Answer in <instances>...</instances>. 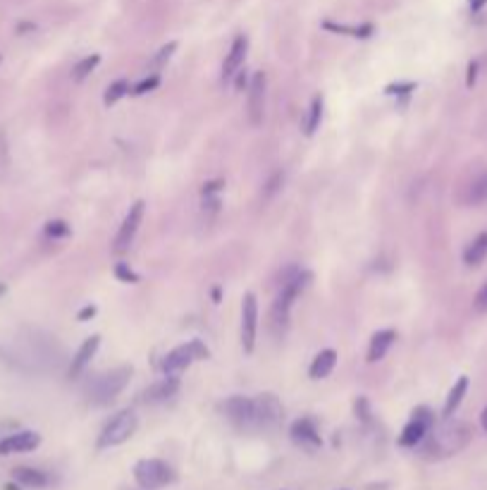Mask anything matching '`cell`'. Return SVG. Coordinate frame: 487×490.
Listing matches in <instances>:
<instances>
[{"label": "cell", "mask_w": 487, "mask_h": 490, "mask_svg": "<svg viewBox=\"0 0 487 490\" xmlns=\"http://www.w3.org/2000/svg\"><path fill=\"white\" fill-rule=\"evenodd\" d=\"M46 235L58 239V237H67L70 235V225H67L65 220H50L46 222Z\"/></svg>", "instance_id": "obj_28"}, {"label": "cell", "mask_w": 487, "mask_h": 490, "mask_svg": "<svg viewBox=\"0 0 487 490\" xmlns=\"http://www.w3.org/2000/svg\"><path fill=\"white\" fill-rule=\"evenodd\" d=\"M311 280V273L296 268L292 266L287 273H284L282 282H279V292L275 297V304H272V311H270V319H272V326H287L289 321V311H292V304L296 302L301 292L306 289Z\"/></svg>", "instance_id": "obj_2"}, {"label": "cell", "mask_w": 487, "mask_h": 490, "mask_svg": "<svg viewBox=\"0 0 487 490\" xmlns=\"http://www.w3.org/2000/svg\"><path fill=\"white\" fill-rule=\"evenodd\" d=\"M134 478H137V483L141 488L158 490V488H165V486H170V483H175L177 473L162 459H141L134 466Z\"/></svg>", "instance_id": "obj_4"}, {"label": "cell", "mask_w": 487, "mask_h": 490, "mask_svg": "<svg viewBox=\"0 0 487 490\" xmlns=\"http://www.w3.org/2000/svg\"><path fill=\"white\" fill-rule=\"evenodd\" d=\"M137 414L130 409L120 411V414H115L113 419L103 426V431H100L98 436V447L100 450H108V447H117V445H122L125 440H130L134 433H137Z\"/></svg>", "instance_id": "obj_5"}, {"label": "cell", "mask_w": 487, "mask_h": 490, "mask_svg": "<svg viewBox=\"0 0 487 490\" xmlns=\"http://www.w3.org/2000/svg\"><path fill=\"white\" fill-rule=\"evenodd\" d=\"M141 220H144V201H137L130 208V213L125 215V220H122L120 232H117V239H115V252H125V249L130 247L139 225H141Z\"/></svg>", "instance_id": "obj_11"}, {"label": "cell", "mask_w": 487, "mask_h": 490, "mask_svg": "<svg viewBox=\"0 0 487 490\" xmlns=\"http://www.w3.org/2000/svg\"><path fill=\"white\" fill-rule=\"evenodd\" d=\"M485 3H487V0H471V10H473V13H478V10L483 8Z\"/></svg>", "instance_id": "obj_37"}, {"label": "cell", "mask_w": 487, "mask_h": 490, "mask_svg": "<svg viewBox=\"0 0 487 490\" xmlns=\"http://www.w3.org/2000/svg\"><path fill=\"white\" fill-rule=\"evenodd\" d=\"M475 311H478V314H487V282L478 289V294H475Z\"/></svg>", "instance_id": "obj_32"}, {"label": "cell", "mask_w": 487, "mask_h": 490, "mask_svg": "<svg viewBox=\"0 0 487 490\" xmlns=\"http://www.w3.org/2000/svg\"><path fill=\"white\" fill-rule=\"evenodd\" d=\"M256 406V431H272L284 419V409L275 395L265 392L254 399Z\"/></svg>", "instance_id": "obj_8"}, {"label": "cell", "mask_w": 487, "mask_h": 490, "mask_svg": "<svg viewBox=\"0 0 487 490\" xmlns=\"http://www.w3.org/2000/svg\"><path fill=\"white\" fill-rule=\"evenodd\" d=\"M127 93H130V84H127L125 79H117V82H113V84H110L108 89H105L103 103H105V105H115L122 96H127Z\"/></svg>", "instance_id": "obj_25"}, {"label": "cell", "mask_w": 487, "mask_h": 490, "mask_svg": "<svg viewBox=\"0 0 487 490\" xmlns=\"http://www.w3.org/2000/svg\"><path fill=\"white\" fill-rule=\"evenodd\" d=\"M256 330H258V302L254 294H244L242 302V347L246 354L254 352Z\"/></svg>", "instance_id": "obj_10"}, {"label": "cell", "mask_w": 487, "mask_h": 490, "mask_svg": "<svg viewBox=\"0 0 487 490\" xmlns=\"http://www.w3.org/2000/svg\"><path fill=\"white\" fill-rule=\"evenodd\" d=\"M115 275L120 277L122 282H139V275L127 263H117L115 266Z\"/></svg>", "instance_id": "obj_29"}, {"label": "cell", "mask_w": 487, "mask_h": 490, "mask_svg": "<svg viewBox=\"0 0 487 490\" xmlns=\"http://www.w3.org/2000/svg\"><path fill=\"white\" fill-rule=\"evenodd\" d=\"M93 314H96V306H84V309L79 311V321H86V319H91Z\"/></svg>", "instance_id": "obj_35"}, {"label": "cell", "mask_w": 487, "mask_h": 490, "mask_svg": "<svg viewBox=\"0 0 487 490\" xmlns=\"http://www.w3.org/2000/svg\"><path fill=\"white\" fill-rule=\"evenodd\" d=\"M413 89H416V84H413V82H406V84H389L385 91L387 93H408V91H413Z\"/></svg>", "instance_id": "obj_33"}, {"label": "cell", "mask_w": 487, "mask_h": 490, "mask_svg": "<svg viewBox=\"0 0 487 490\" xmlns=\"http://www.w3.org/2000/svg\"><path fill=\"white\" fill-rule=\"evenodd\" d=\"M158 86V75H150L148 79H144L141 84H139L137 89H134V96H141V93H146V91H153V89Z\"/></svg>", "instance_id": "obj_30"}, {"label": "cell", "mask_w": 487, "mask_h": 490, "mask_svg": "<svg viewBox=\"0 0 487 490\" xmlns=\"http://www.w3.org/2000/svg\"><path fill=\"white\" fill-rule=\"evenodd\" d=\"M132 378V366H120V369H113L103 376H98L96 381L88 385L86 397L93 406H108L110 402H115L117 395L127 388Z\"/></svg>", "instance_id": "obj_3"}, {"label": "cell", "mask_w": 487, "mask_h": 490, "mask_svg": "<svg viewBox=\"0 0 487 490\" xmlns=\"http://www.w3.org/2000/svg\"><path fill=\"white\" fill-rule=\"evenodd\" d=\"M471 426L463 421H451L447 419L442 426L430 428V433L423 438V443L418 445L421 447V457L430 461H440V459H449L461 452L468 443H471Z\"/></svg>", "instance_id": "obj_1"}, {"label": "cell", "mask_w": 487, "mask_h": 490, "mask_svg": "<svg viewBox=\"0 0 487 490\" xmlns=\"http://www.w3.org/2000/svg\"><path fill=\"white\" fill-rule=\"evenodd\" d=\"M175 51H177V43H175V41H170L167 46H162L160 51H158V55H155V58L150 60V70H160L162 65H165L167 60L172 58V53H175Z\"/></svg>", "instance_id": "obj_27"}, {"label": "cell", "mask_w": 487, "mask_h": 490, "mask_svg": "<svg viewBox=\"0 0 487 490\" xmlns=\"http://www.w3.org/2000/svg\"><path fill=\"white\" fill-rule=\"evenodd\" d=\"M13 478L24 488H46L48 486L46 473L38 471V469H31V466H17V469H13Z\"/></svg>", "instance_id": "obj_18"}, {"label": "cell", "mask_w": 487, "mask_h": 490, "mask_svg": "<svg viewBox=\"0 0 487 490\" xmlns=\"http://www.w3.org/2000/svg\"><path fill=\"white\" fill-rule=\"evenodd\" d=\"M466 390H468V378L463 376V378H458L456 381V385L451 388V392H449V397H447V402H445V419H451L454 416V411L458 409V404H461V399H463V395H466Z\"/></svg>", "instance_id": "obj_22"}, {"label": "cell", "mask_w": 487, "mask_h": 490, "mask_svg": "<svg viewBox=\"0 0 487 490\" xmlns=\"http://www.w3.org/2000/svg\"><path fill=\"white\" fill-rule=\"evenodd\" d=\"M208 356H210L208 347H206L201 339H192L189 344H182V347L172 349V352L162 359L160 369L165 371V376H175V373L187 369V366H192L194 361L208 359Z\"/></svg>", "instance_id": "obj_6"}, {"label": "cell", "mask_w": 487, "mask_h": 490, "mask_svg": "<svg viewBox=\"0 0 487 490\" xmlns=\"http://www.w3.org/2000/svg\"><path fill=\"white\" fill-rule=\"evenodd\" d=\"M323 120V98L316 96L311 103V110H309V120H306V135H313V132L318 130V125H320Z\"/></svg>", "instance_id": "obj_26"}, {"label": "cell", "mask_w": 487, "mask_h": 490, "mask_svg": "<svg viewBox=\"0 0 487 490\" xmlns=\"http://www.w3.org/2000/svg\"><path fill=\"white\" fill-rule=\"evenodd\" d=\"M5 292V285H0V294H3Z\"/></svg>", "instance_id": "obj_39"}, {"label": "cell", "mask_w": 487, "mask_h": 490, "mask_svg": "<svg viewBox=\"0 0 487 490\" xmlns=\"http://www.w3.org/2000/svg\"><path fill=\"white\" fill-rule=\"evenodd\" d=\"M177 390H179V381L175 376H167V378H162V381L153 383V385H148L146 390H144L141 402L144 404H162V402H167V399L175 397Z\"/></svg>", "instance_id": "obj_13"}, {"label": "cell", "mask_w": 487, "mask_h": 490, "mask_svg": "<svg viewBox=\"0 0 487 490\" xmlns=\"http://www.w3.org/2000/svg\"><path fill=\"white\" fill-rule=\"evenodd\" d=\"M246 51H249V38H246L244 34H239L237 38H234L232 48H229V53L225 58V65H222V77H225V79L234 77L239 70H242Z\"/></svg>", "instance_id": "obj_16"}, {"label": "cell", "mask_w": 487, "mask_h": 490, "mask_svg": "<svg viewBox=\"0 0 487 490\" xmlns=\"http://www.w3.org/2000/svg\"><path fill=\"white\" fill-rule=\"evenodd\" d=\"M227 421L232 423L239 431H256V406L251 397H242V395H234L222 404Z\"/></svg>", "instance_id": "obj_7"}, {"label": "cell", "mask_w": 487, "mask_h": 490, "mask_svg": "<svg viewBox=\"0 0 487 490\" xmlns=\"http://www.w3.org/2000/svg\"><path fill=\"white\" fill-rule=\"evenodd\" d=\"M139 490H146V488H141V486H139Z\"/></svg>", "instance_id": "obj_40"}, {"label": "cell", "mask_w": 487, "mask_h": 490, "mask_svg": "<svg viewBox=\"0 0 487 490\" xmlns=\"http://www.w3.org/2000/svg\"><path fill=\"white\" fill-rule=\"evenodd\" d=\"M394 330H380L375 332L373 339H371V347H368V361L375 364V361L385 359V354H387V349L392 347V342H394Z\"/></svg>", "instance_id": "obj_20"}, {"label": "cell", "mask_w": 487, "mask_h": 490, "mask_svg": "<svg viewBox=\"0 0 487 490\" xmlns=\"http://www.w3.org/2000/svg\"><path fill=\"white\" fill-rule=\"evenodd\" d=\"M480 423H483V428L487 431V406H485V411H483V414H480Z\"/></svg>", "instance_id": "obj_38"}, {"label": "cell", "mask_w": 487, "mask_h": 490, "mask_svg": "<svg viewBox=\"0 0 487 490\" xmlns=\"http://www.w3.org/2000/svg\"><path fill=\"white\" fill-rule=\"evenodd\" d=\"M475 75H478V63H471V65H468V79H466L468 86L475 84Z\"/></svg>", "instance_id": "obj_34"}, {"label": "cell", "mask_w": 487, "mask_h": 490, "mask_svg": "<svg viewBox=\"0 0 487 490\" xmlns=\"http://www.w3.org/2000/svg\"><path fill=\"white\" fill-rule=\"evenodd\" d=\"M41 445V436L33 431H20L13 433L0 443V452H31Z\"/></svg>", "instance_id": "obj_15"}, {"label": "cell", "mask_w": 487, "mask_h": 490, "mask_svg": "<svg viewBox=\"0 0 487 490\" xmlns=\"http://www.w3.org/2000/svg\"><path fill=\"white\" fill-rule=\"evenodd\" d=\"M282 182H284V172L282 170H277L275 175L270 177V182L265 185V197H272V194L277 192L279 187H282Z\"/></svg>", "instance_id": "obj_31"}, {"label": "cell", "mask_w": 487, "mask_h": 490, "mask_svg": "<svg viewBox=\"0 0 487 490\" xmlns=\"http://www.w3.org/2000/svg\"><path fill=\"white\" fill-rule=\"evenodd\" d=\"M263 105H265V75L256 72L249 82V122L254 127L263 122Z\"/></svg>", "instance_id": "obj_12"}, {"label": "cell", "mask_w": 487, "mask_h": 490, "mask_svg": "<svg viewBox=\"0 0 487 490\" xmlns=\"http://www.w3.org/2000/svg\"><path fill=\"white\" fill-rule=\"evenodd\" d=\"M98 344H100V337L98 335H91V337L84 339V344H82L79 349H77L75 359H72V364H70V378H77L84 369H86L88 361H91L93 356H96V352H98Z\"/></svg>", "instance_id": "obj_17"}, {"label": "cell", "mask_w": 487, "mask_h": 490, "mask_svg": "<svg viewBox=\"0 0 487 490\" xmlns=\"http://www.w3.org/2000/svg\"><path fill=\"white\" fill-rule=\"evenodd\" d=\"M289 436H292V440H294L296 445H301V447H306V450H318V447L323 445L320 433H318L316 423H313L311 419H299V421H294V423H292V431H289Z\"/></svg>", "instance_id": "obj_14"}, {"label": "cell", "mask_w": 487, "mask_h": 490, "mask_svg": "<svg viewBox=\"0 0 487 490\" xmlns=\"http://www.w3.org/2000/svg\"><path fill=\"white\" fill-rule=\"evenodd\" d=\"M334 364H337V352H334V349H323L311 364V378L313 381H323V378H327L330 373H332Z\"/></svg>", "instance_id": "obj_19"}, {"label": "cell", "mask_w": 487, "mask_h": 490, "mask_svg": "<svg viewBox=\"0 0 487 490\" xmlns=\"http://www.w3.org/2000/svg\"><path fill=\"white\" fill-rule=\"evenodd\" d=\"M485 256H487V232L478 235L471 244H468L466 252H463V261H466V266L475 268V266L483 263Z\"/></svg>", "instance_id": "obj_21"}, {"label": "cell", "mask_w": 487, "mask_h": 490, "mask_svg": "<svg viewBox=\"0 0 487 490\" xmlns=\"http://www.w3.org/2000/svg\"><path fill=\"white\" fill-rule=\"evenodd\" d=\"M485 201H487V172L475 177V180L466 189V204L478 206V204H485Z\"/></svg>", "instance_id": "obj_23"}, {"label": "cell", "mask_w": 487, "mask_h": 490, "mask_svg": "<svg viewBox=\"0 0 487 490\" xmlns=\"http://www.w3.org/2000/svg\"><path fill=\"white\" fill-rule=\"evenodd\" d=\"M237 75H239V77H237V89H244V86H246V75H244V70H239Z\"/></svg>", "instance_id": "obj_36"}, {"label": "cell", "mask_w": 487, "mask_h": 490, "mask_svg": "<svg viewBox=\"0 0 487 490\" xmlns=\"http://www.w3.org/2000/svg\"><path fill=\"white\" fill-rule=\"evenodd\" d=\"M435 426V419L433 414H430V409H421L413 411L411 421L406 423V428L401 431V438H399V445L401 447H418V445L423 443V438L430 433V428Z\"/></svg>", "instance_id": "obj_9"}, {"label": "cell", "mask_w": 487, "mask_h": 490, "mask_svg": "<svg viewBox=\"0 0 487 490\" xmlns=\"http://www.w3.org/2000/svg\"><path fill=\"white\" fill-rule=\"evenodd\" d=\"M98 63H100V55H88V58L79 60V63H77V68H75V72H72V79H75V82H84L93 70H96Z\"/></svg>", "instance_id": "obj_24"}]
</instances>
